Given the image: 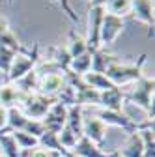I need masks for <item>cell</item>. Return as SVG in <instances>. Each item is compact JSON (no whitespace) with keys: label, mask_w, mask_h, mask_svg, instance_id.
<instances>
[{"label":"cell","mask_w":155,"mask_h":157,"mask_svg":"<svg viewBox=\"0 0 155 157\" xmlns=\"http://www.w3.org/2000/svg\"><path fill=\"white\" fill-rule=\"evenodd\" d=\"M148 54H140L138 60L134 64H122L116 60L114 64L108 66V69L105 71V75L110 78V82L116 86H123L127 82H137L138 78L142 77V67L146 64Z\"/></svg>","instance_id":"1"},{"label":"cell","mask_w":155,"mask_h":157,"mask_svg":"<svg viewBox=\"0 0 155 157\" xmlns=\"http://www.w3.org/2000/svg\"><path fill=\"white\" fill-rule=\"evenodd\" d=\"M153 92H155V78L153 77H140L133 92L125 94V101L138 105L148 112V120H153Z\"/></svg>","instance_id":"2"},{"label":"cell","mask_w":155,"mask_h":157,"mask_svg":"<svg viewBox=\"0 0 155 157\" xmlns=\"http://www.w3.org/2000/svg\"><path fill=\"white\" fill-rule=\"evenodd\" d=\"M37 62H40V43H34L32 51L26 49L25 52H17L13 58V64L8 71V82H17L28 71L36 69Z\"/></svg>","instance_id":"3"},{"label":"cell","mask_w":155,"mask_h":157,"mask_svg":"<svg viewBox=\"0 0 155 157\" xmlns=\"http://www.w3.org/2000/svg\"><path fill=\"white\" fill-rule=\"evenodd\" d=\"M52 105H54V97H47V95H41L36 92V94L25 95V99L19 109L25 112L28 120H43Z\"/></svg>","instance_id":"4"},{"label":"cell","mask_w":155,"mask_h":157,"mask_svg":"<svg viewBox=\"0 0 155 157\" xmlns=\"http://www.w3.org/2000/svg\"><path fill=\"white\" fill-rule=\"evenodd\" d=\"M125 28V21L123 17H118V15H112V13H107L103 15V21H101V32H99V45L101 49H108L118 36L123 32Z\"/></svg>","instance_id":"5"},{"label":"cell","mask_w":155,"mask_h":157,"mask_svg":"<svg viewBox=\"0 0 155 157\" xmlns=\"http://www.w3.org/2000/svg\"><path fill=\"white\" fill-rule=\"evenodd\" d=\"M103 15H105V8L90 6V10H88V32H86V37H84L88 52H93L101 47L99 45V32H101Z\"/></svg>","instance_id":"6"},{"label":"cell","mask_w":155,"mask_h":157,"mask_svg":"<svg viewBox=\"0 0 155 157\" xmlns=\"http://www.w3.org/2000/svg\"><path fill=\"white\" fill-rule=\"evenodd\" d=\"M66 120H67V107H64L62 103L54 101V105L49 109V112L45 114V118L41 120L45 131H51V133H60V129L66 125Z\"/></svg>","instance_id":"7"},{"label":"cell","mask_w":155,"mask_h":157,"mask_svg":"<svg viewBox=\"0 0 155 157\" xmlns=\"http://www.w3.org/2000/svg\"><path fill=\"white\" fill-rule=\"evenodd\" d=\"M129 11L137 21L144 23L149 28V37H153V25H155L153 0H131V10Z\"/></svg>","instance_id":"8"},{"label":"cell","mask_w":155,"mask_h":157,"mask_svg":"<svg viewBox=\"0 0 155 157\" xmlns=\"http://www.w3.org/2000/svg\"><path fill=\"white\" fill-rule=\"evenodd\" d=\"M66 86V77L64 73H45L40 75L37 82V94L47 95V97H56V94Z\"/></svg>","instance_id":"9"},{"label":"cell","mask_w":155,"mask_h":157,"mask_svg":"<svg viewBox=\"0 0 155 157\" xmlns=\"http://www.w3.org/2000/svg\"><path fill=\"white\" fill-rule=\"evenodd\" d=\"M125 94L120 86H112L105 92H99V107L105 110H123Z\"/></svg>","instance_id":"10"},{"label":"cell","mask_w":155,"mask_h":157,"mask_svg":"<svg viewBox=\"0 0 155 157\" xmlns=\"http://www.w3.org/2000/svg\"><path fill=\"white\" fill-rule=\"evenodd\" d=\"M82 136L90 139L92 142H95L97 146H101V142L107 136V125L99 120L97 116L95 118H88V120H82Z\"/></svg>","instance_id":"11"},{"label":"cell","mask_w":155,"mask_h":157,"mask_svg":"<svg viewBox=\"0 0 155 157\" xmlns=\"http://www.w3.org/2000/svg\"><path fill=\"white\" fill-rule=\"evenodd\" d=\"M25 99V94L19 90L13 82H6L0 86V107L2 109H11V107H21Z\"/></svg>","instance_id":"12"},{"label":"cell","mask_w":155,"mask_h":157,"mask_svg":"<svg viewBox=\"0 0 155 157\" xmlns=\"http://www.w3.org/2000/svg\"><path fill=\"white\" fill-rule=\"evenodd\" d=\"M71 155H77V157H107V153L95 142L86 139V136H81V139L77 140L75 148L71 150Z\"/></svg>","instance_id":"13"},{"label":"cell","mask_w":155,"mask_h":157,"mask_svg":"<svg viewBox=\"0 0 155 157\" xmlns=\"http://www.w3.org/2000/svg\"><path fill=\"white\" fill-rule=\"evenodd\" d=\"M116 60H118V58L112 56L110 52H107V49L99 47L97 51L92 52V67H90V71H93V73H105L108 69V66L114 64Z\"/></svg>","instance_id":"14"},{"label":"cell","mask_w":155,"mask_h":157,"mask_svg":"<svg viewBox=\"0 0 155 157\" xmlns=\"http://www.w3.org/2000/svg\"><path fill=\"white\" fill-rule=\"evenodd\" d=\"M0 45H6V47L13 49L15 52H25L26 51L21 45V41L17 39V36L11 32L8 21H6V19H2V17H0Z\"/></svg>","instance_id":"15"},{"label":"cell","mask_w":155,"mask_h":157,"mask_svg":"<svg viewBox=\"0 0 155 157\" xmlns=\"http://www.w3.org/2000/svg\"><path fill=\"white\" fill-rule=\"evenodd\" d=\"M28 118L19 107H11L6 110V129L8 131H23Z\"/></svg>","instance_id":"16"},{"label":"cell","mask_w":155,"mask_h":157,"mask_svg":"<svg viewBox=\"0 0 155 157\" xmlns=\"http://www.w3.org/2000/svg\"><path fill=\"white\" fill-rule=\"evenodd\" d=\"M0 151H2V157H21V150H19L11 131L8 129L0 131Z\"/></svg>","instance_id":"17"},{"label":"cell","mask_w":155,"mask_h":157,"mask_svg":"<svg viewBox=\"0 0 155 157\" xmlns=\"http://www.w3.org/2000/svg\"><path fill=\"white\" fill-rule=\"evenodd\" d=\"M82 107L73 105L67 109V120H66V127H69L77 136H82Z\"/></svg>","instance_id":"18"},{"label":"cell","mask_w":155,"mask_h":157,"mask_svg":"<svg viewBox=\"0 0 155 157\" xmlns=\"http://www.w3.org/2000/svg\"><path fill=\"white\" fill-rule=\"evenodd\" d=\"M37 82H40V73L36 69L28 71L25 77H21L17 82H13L19 90H21L25 95H30V94H36L37 92Z\"/></svg>","instance_id":"19"},{"label":"cell","mask_w":155,"mask_h":157,"mask_svg":"<svg viewBox=\"0 0 155 157\" xmlns=\"http://www.w3.org/2000/svg\"><path fill=\"white\" fill-rule=\"evenodd\" d=\"M82 78H84V82H86L88 86H92L93 90H97V92H105V90L116 86V84L110 82V78H108L105 73H93V71H88Z\"/></svg>","instance_id":"20"},{"label":"cell","mask_w":155,"mask_h":157,"mask_svg":"<svg viewBox=\"0 0 155 157\" xmlns=\"http://www.w3.org/2000/svg\"><path fill=\"white\" fill-rule=\"evenodd\" d=\"M122 157H144V148H142V139L138 131L137 133H129V140L123 148V153H120Z\"/></svg>","instance_id":"21"},{"label":"cell","mask_w":155,"mask_h":157,"mask_svg":"<svg viewBox=\"0 0 155 157\" xmlns=\"http://www.w3.org/2000/svg\"><path fill=\"white\" fill-rule=\"evenodd\" d=\"M90 67H92V52H84L81 56L73 58L69 64V71L75 75H81V77H84L90 71Z\"/></svg>","instance_id":"22"},{"label":"cell","mask_w":155,"mask_h":157,"mask_svg":"<svg viewBox=\"0 0 155 157\" xmlns=\"http://www.w3.org/2000/svg\"><path fill=\"white\" fill-rule=\"evenodd\" d=\"M66 49H67V52L71 54V58H77V56L88 52V47H86L84 37L79 36V34H75L73 30L69 32V45H67Z\"/></svg>","instance_id":"23"},{"label":"cell","mask_w":155,"mask_h":157,"mask_svg":"<svg viewBox=\"0 0 155 157\" xmlns=\"http://www.w3.org/2000/svg\"><path fill=\"white\" fill-rule=\"evenodd\" d=\"M71 54L67 52V49L66 47H56L54 49V56H52V64L58 67V71H62V73H66V71H69V64H71Z\"/></svg>","instance_id":"24"},{"label":"cell","mask_w":155,"mask_h":157,"mask_svg":"<svg viewBox=\"0 0 155 157\" xmlns=\"http://www.w3.org/2000/svg\"><path fill=\"white\" fill-rule=\"evenodd\" d=\"M142 139V148H144V157H155V140H153V127H144L138 131Z\"/></svg>","instance_id":"25"},{"label":"cell","mask_w":155,"mask_h":157,"mask_svg":"<svg viewBox=\"0 0 155 157\" xmlns=\"http://www.w3.org/2000/svg\"><path fill=\"white\" fill-rule=\"evenodd\" d=\"M11 135H13V139H15L19 150H34V148L40 146L36 136H32V135H28L25 131H11Z\"/></svg>","instance_id":"26"},{"label":"cell","mask_w":155,"mask_h":157,"mask_svg":"<svg viewBox=\"0 0 155 157\" xmlns=\"http://www.w3.org/2000/svg\"><path fill=\"white\" fill-rule=\"evenodd\" d=\"M129 10H131V0H107L105 4L107 13L118 15V17H123L125 13H129Z\"/></svg>","instance_id":"27"},{"label":"cell","mask_w":155,"mask_h":157,"mask_svg":"<svg viewBox=\"0 0 155 157\" xmlns=\"http://www.w3.org/2000/svg\"><path fill=\"white\" fill-rule=\"evenodd\" d=\"M58 140H60V144H62V148L64 150H67V151H71L73 148H75V144H77V140H79V136H77L69 127H62L60 129V133H58Z\"/></svg>","instance_id":"28"},{"label":"cell","mask_w":155,"mask_h":157,"mask_svg":"<svg viewBox=\"0 0 155 157\" xmlns=\"http://www.w3.org/2000/svg\"><path fill=\"white\" fill-rule=\"evenodd\" d=\"M15 54H17V52H15L13 49H9V47H6V45H0V71H2V73L8 75V71H9L11 64H13Z\"/></svg>","instance_id":"29"},{"label":"cell","mask_w":155,"mask_h":157,"mask_svg":"<svg viewBox=\"0 0 155 157\" xmlns=\"http://www.w3.org/2000/svg\"><path fill=\"white\" fill-rule=\"evenodd\" d=\"M54 101H58V103H62L64 107H73L75 105V90L66 82V86L56 94V97H54Z\"/></svg>","instance_id":"30"},{"label":"cell","mask_w":155,"mask_h":157,"mask_svg":"<svg viewBox=\"0 0 155 157\" xmlns=\"http://www.w3.org/2000/svg\"><path fill=\"white\" fill-rule=\"evenodd\" d=\"M23 131L32 135V136H36V139H40V136L45 133V127H43L41 120H26V125H25Z\"/></svg>","instance_id":"31"},{"label":"cell","mask_w":155,"mask_h":157,"mask_svg":"<svg viewBox=\"0 0 155 157\" xmlns=\"http://www.w3.org/2000/svg\"><path fill=\"white\" fill-rule=\"evenodd\" d=\"M28 157H62L60 153H56V151H51V150H45V148H34L32 151H30V155Z\"/></svg>","instance_id":"32"},{"label":"cell","mask_w":155,"mask_h":157,"mask_svg":"<svg viewBox=\"0 0 155 157\" xmlns=\"http://www.w3.org/2000/svg\"><path fill=\"white\" fill-rule=\"evenodd\" d=\"M6 129V109L0 107V131Z\"/></svg>","instance_id":"33"},{"label":"cell","mask_w":155,"mask_h":157,"mask_svg":"<svg viewBox=\"0 0 155 157\" xmlns=\"http://www.w3.org/2000/svg\"><path fill=\"white\" fill-rule=\"evenodd\" d=\"M105 4H107V0H90V6H101V8H105Z\"/></svg>","instance_id":"34"},{"label":"cell","mask_w":155,"mask_h":157,"mask_svg":"<svg viewBox=\"0 0 155 157\" xmlns=\"http://www.w3.org/2000/svg\"><path fill=\"white\" fill-rule=\"evenodd\" d=\"M112 157H122V155H120L118 151H112Z\"/></svg>","instance_id":"35"},{"label":"cell","mask_w":155,"mask_h":157,"mask_svg":"<svg viewBox=\"0 0 155 157\" xmlns=\"http://www.w3.org/2000/svg\"><path fill=\"white\" fill-rule=\"evenodd\" d=\"M107 157H112V153H107Z\"/></svg>","instance_id":"36"},{"label":"cell","mask_w":155,"mask_h":157,"mask_svg":"<svg viewBox=\"0 0 155 157\" xmlns=\"http://www.w3.org/2000/svg\"><path fill=\"white\" fill-rule=\"evenodd\" d=\"M8 2H9V4H13V0H8Z\"/></svg>","instance_id":"37"},{"label":"cell","mask_w":155,"mask_h":157,"mask_svg":"<svg viewBox=\"0 0 155 157\" xmlns=\"http://www.w3.org/2000/svg\"><path fill=\"white\" fill-rule=\"evenodd\" d=\"M71 157H77V155H71Z\"/></svg>","instance_id":"38"},{"label":"cell","mask_w":155,"mask_h":157,"mask_svg":"<svg viewBox=\"0 0 155 157\" xmlns=\"http://www.w3.org/2000/svg\"><path fill=\"white\" fill-rule=\"evenodd\" d=\"M0 157H2V155H0Z\"/></svg>","instance_id":"39"}]
</instances>
